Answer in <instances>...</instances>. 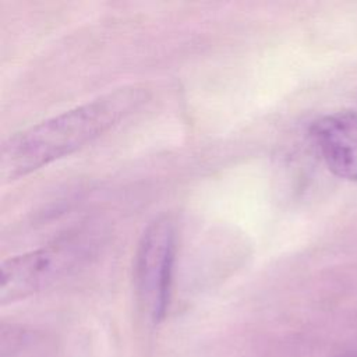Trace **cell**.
<instances>
[{
  "instance_id": "6da1fadb",
  "label": "cell",
  "mask_w": 357,
  "mask_h": 357,
  "mask_svg": "<svg viewBox=\"0 0 357 357\" xmlns=\"http://www.w3.org/2000/svg\"><path fill=\"white\" fill-rule=\"evenodd\" d=\"M148 98L145 86L124 85L13 134L0 153L1 181H14L75 152L132 114Z\"/></svg>"
},
{
  "instance_id": "3957f363",
  "label": "cell",
  "mask_w": 357,
  "mask_h": 357,
  "mask_svg": "<svg viewBox=\"0 0 357 357\" xmlns=\"http://www.w3.org/2000/svg\"><path fill=\"white\" fill-rule=\"evenodd\" d=\"M177 250L174 220L155 218L141 234L132 265L134 291L142 314L153 324L160 322L170 303Z\"/></svg>"
},
{
  "instance_id": "7a4b0ae2",
  "label": "cell",
  "mask_w": 357,
  "mask_h": 357,
  "mask_svg": "<svg viewBox=\"0 0 357 357\" xmlns=\"http://www.w3.org/2000/svg\"><path fill=\"white\" fill-rule=\"evenodd\" d=\"M92 229H79L59 240L14 255L0 268V300L13 303L39 293L81 268L98 247Z\"/></svg>"
},
{
  "instance_id": "5b68a950",
  "label": "cell",
  "mask_w": 357,
  "mask_h": 357,
  "mask_svg": "<svg viewBox=\"0 0 357 357\" xmlns=\"http://www.w3.org/2000/svg\"><path fill=\"white\" fill-rule=\"evenodd\" d=\"M335 357H357V351L356 353H343V354H339Z\"/></svg>"
},
{
  "instance_id": "277c9868",
  "label": "cell",
  "mask_w": 357,
  "mask_h": 357,
  "mask_svg": "<svg viewBox=\"0 0 357 357\" xmlns=\"http://www.w3.org/2000/svg\"><path fill=\"white\" fill-rule=\"evenodd\" d=\"M310 137L335 176L357 181V112H339L317 119L310 127Z\"/></svg>"
}]
</instances>
